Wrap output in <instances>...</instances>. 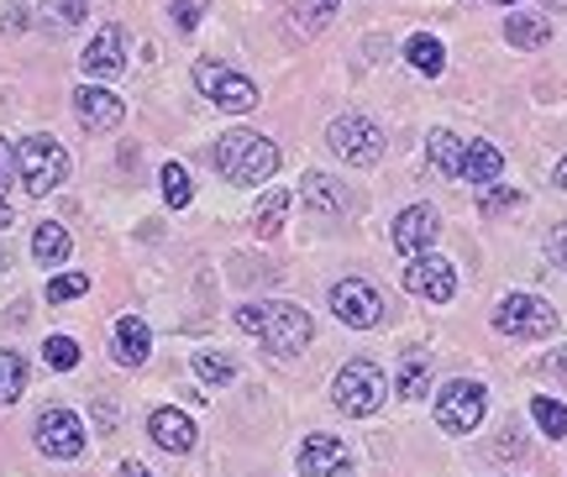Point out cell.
Here are the masks:
<instances>
[{
    "instance_id": "cell-44",
    "label": "cell",
    "mask_w": 567,
    "mask_h": 477,
    "mask_svg": "<svg viewBox=\"0 0 567 477\" xmlns=\"http://www.w3.org/2000/svg\"><path fill=\"white\" fill-rule=\"evenodd\" d=\"M0 273H6V252H0Z\"/></svg>"
},
{
    "instance_id": "cell-20",
    "label": "cell",
    "mask_w": 567,
    "mask_h": 477,
    "mask_svg": "<svg viewBox=\"0 0 567 477\" xmlns=\"http://www.w3.org/2000/svg\"><path fill=\"white\" fill-rule=\"evenodd\" d=\"M505 174V158L494 142H467V158H463V179L467 184H494Z\"/></svg>"
},
{
    "instance_id": "cell-29",
    "label": "cell",
    "mask_w": 567,
    "mask_h": 477,
    "mask_svg": "<svg viewBox=\"0 0 567 477\" xmlns=\"http://www.w3.org/2000/svg\"><path fill=\"white\" fill-rule=\"evenodd\" d=\"M425 388H431V373H425V362L410 357L405 367H400V383H394V394L415 404V398H425Z\"/></svg>"
},
{
    "instance_id": "cell-11",
    "label": "cell",
    "mask_w": 567,
    "mask_h": 477,
    "mask_svg": "<svg viewBox=\"0 0 567 477\" xmlns=\"http://www.w3.org/2000/svg\"><path fill=\"white\" fill-rule=\"evenodd\" d=\"M405 289L410 294L431 299V304H446V299L457 294V273H452V262L436 258V252H421V258H410L405 268Z\"/></svg>"
},
{
    "instance_id": "cell-3",
    "label": "cell",
    "mask_w": 567,
    "mask_h": 477,
    "mask_svg": "<svg viewBox=\"0 0 567 477\" xmlns=\"http://www.w3.org/2000/svg\"><path fill=\"white\" fill-rule=\"evenodd\" d=\"M17 168H21V184H27V195L42 199V195H53V189L69 179V153H63L59 137L38 132V137H27V142L17 147Z\"/></svg>"
},
{
    "instance_id": "cell-34",
    "label": "cell",
    "mask_w": 567,
    "mask_h": 477,
    "mask_svg": "<svg viewBox=\"0 0 567 477\" xmlns=\"http://www.w3.org/2000/svg\"><path fill=\"white\" fill-rule=\"evenodd\" d=\"M515 205H520V189H488L478 210H488V216H505V210H515Z\"/></svg>"
},
{
    "instance_id": "cell-9",
    "label": "cell",
    "mask_w": 567,
    "mask_h": 477,
    "mask_svg": "<svg viewBox=\"0 0 567 477\" xmlns=\"http://www.w3.org/2000/svg\"><path fill=\"white\" fill-rule=\"evenodd\" d=\"M331 315L342 325H352V331H373L384 320V294L368 279H342L331 283Z\"/></svg>"
},
{
    "instance_id": "cell-45",
    "label": "cell",
    "mask_w": 567,
    "mask_h": 477,
    "mask_svg": "<svg viewBox=\"0 0 567 477\" xmlns=\"http://www.w3.org/2000/svg\"><path fill=\"white\" fill-rule=\"evenodd\" d=\"M499 6H505V0H499Z\"/></svg>"
},
{
    "instance_id": "cell-28",
    "label": "cell",
    "mask_w": 567,
    "mask_h": 477,
    "mask_svg": "<svg viewBox=\"0 0 567 477\" xmlns=\"http://www.w3.org/2000/svg\"><path fill=\"white\" fill-rule=\"evenodd\" d=\"M337 6H342V0H300V6H295V27H300V32H321L326 21L337 17Z\"/></svg>"
},
{
    "instance_id": "cell-31",
    "label": "cell",
    "mask_w": 567,
    "mask_h": 477,
    "mask_svg": "<svg viewBox=\"0 0 567 477\" xmlns=\"http://www.w3.org/2000/svg\"><path fill=\"white\" fill-rule=\"evenodd\" d=\"M42 294H48V304H69V299L90 294V279H84V273H59V279L48 283Z\"/></svg>"
},
{
    "instance_id": "cell-16",
    "label": "cell",
    "mask_w": 567,
    "mask_h": 477,
    "mask_svg": "<svg viewBox=\"0 0 567 477\" xmlns=\"http://www.w3.org/2000/svg\"><path fill=\"white\" fill-rule=\"evenodd\" d=\"M147 436L158 440L163 452L184 457V452H195V419L184 415V409H153V419H147Z\"/></svg>"
},
{
    "instance_id": "cell-2",
    "label": "cell",
    "mask_w": 567,
    "mask_h": 477,
    "mask_svg": "<svg viewBox=\"0 0 567 477\" xmlns=\"http://www.w3.org/2000/svg\"><path fill=\"white\" fill-rule=\"evenodd\" d=\"M216 168H221L231 184H264L274 179V168H279V147L268 137H258V132H226L221 142H216Z\"/></svg>"
},
{
    "instance_id": "cell-5",
    "label": "cell",
    "mask_w": 567,
    "mask_h": 477,
    "mask_svg": "<svg viewBox=\"0 0 567 477\" xmlns=\"http://www.w3.org/2000/svg\"><path fill=\"white\" fill-rule=\"evenodd\" d=\"M494 331L515 341H547L557 336V310L536 294H509L494 304Z\"/></svg>"
},
{
    "instance_id": "cell-12",
    "label": "cell",
    "mask_w": 567,
    "mask_h": 477,
    "mask_svg": "<svg viewBox=\"0 0 567 477\" xmlns=\"http://www.w3.org/2000/svg\"><path fill=\"white\" fill-rule=\"evenodd\" d=\"M80 63H84V74H90V80H116V74L126 69V32L122 27H101L95 42L84 48Z\"/></svg>"
},
{
    "instance_id": "cell-8",
    "label": "cell",
    "mask_w": 567,
    "mask_h": 477,
    "mask_svg": "<svg viewBox=\"0 0 567 477\" xmlns=\"http://www.w3.org/2000/svg\"><path fill=\"white\" fill-rule=\"evenodd\" d=\"M195 84H200V95L210 100V105H221V111H252V105H258V84L216 59L195 63Z\"/></svg>"
},
{
    "instance_id": "cell-25",
    "label": "cell",
    "mask_w": 567,
    "mask_h": 477,
    "mask_svg": "<svg viewBox=\"0 0 567 477\" xmlns=\"http://www.w3.org/2000/svg\"><path fill=\"white\" fill-rule=\"evenodd\" d=\"M505 38L515 42V48H542V42H547V21H542V17H526V11H515V17L505 21Z\"/></svg>"
},
{
    "instance_id": "cell-18",
    "label": "cell",
    "mask_w": 567,
    "mask_h": 477,
    "mask_svg": "<svg viewBox=\"0 0 567 477\" xmlns=\"http://www.w3.org/2000/svg\"><path fill=\"white\" fill-rule=\"evenodd\" d=\"M425 158H431V168L442 174V179H463V158H467V142L457 137V132H431L425 137Z\"/></svg>"
},
{
    "instance_id": "cell-35",
    "label": "cell",
    "mask_w": 567,
    "mask_h": 477,
    "mask_svg": "<svg viewBox=\"0 0 567 477\" xmlns=\"http://www.w3.org/2000/svg\"><path fill=\"white\" fill-rule=\"evenodd\" d=\"M11 179H21V168H17V147H11V142L0 137V199H6Z\"/></svg>"
},
{
    "instance_id": "cell-40",
    "label": "cell",
    "mask_w": 567,
    "mask_h": 477,
    "mask_svg": "<svg viewBox=\"0 0 567 477\" xmlns=\"http://www.w3.org/2000/svg\"><path fill=\"white\" fill-rule=\"evenodd\" d=\"M551 184H557V189H567V158L557 163V168H551Z\"/></svg>"
},
{
    "instance_id": "cell-23",
    "label": "cell",
    "mask_w": 567,
    "mask_h": 477,
    "mask_svg": "<svg viewBox=\"0 0 567 477\" xmlns=\"http://www.w3.org/2000/svg\"><path fill=\"white\" fill-rule=\"evenodd\" d=\"M530 419H536V431L551 440H563L567 436V404H557V398H530Z\"/></svg>"
},
{
    "instance_id": "cell-33",
    "label": "cell",
    "mask_w": 567,
    "mask_h": 477,
    "mask_svg": "<svg viewBox=\"0 0 567 477\" xmlns=\"http://www.w3.org/2000/svg\"><path fill=\"white\" fill-rule=\"evenodd\" d=\"M168 11H174V27H179V32H195L205 17V0H168Z\"/></svg>"
},
{
    "instance_id": "cell-39",
    "label": "cell",
    "mask_w": 567,
    "mask_h": 477,
    "mask_svg": "<svg viewBox=\"0 0 567 477\" xmlns=\"http://www.w3.org/2000/svg\"><path fill=\"white\" fill-rule=\"evenodd\" d=\"M122 477H153V473H147L142 462H122Z\"/></svg>"
},
{
    "instance_id": "cell-43",
    "label": "cell",
    "mask_w": 567,
    "mask_h": 477,
    "mask_svg": "<svg viewBox=\"0 0 567 477\" xmlns=\"http://www.w3.org/2000/svg\"><path fill=\"white\" fill-rule=\"evenodd\" d=\"M547 6H551V11H567V0H547Z\"/></svg>"
},
{
    "instance_id": "cell-24",
    "label": "cell",
    "mask_w": 567,
    "mask_h": 477,
    "mask_svg": "<svg viewBox=\"0 0 567 477\" xmlns=\"http://www.w3.org/2000/svg\"><path fill=\"white\" fill-rule=\"evenodd\" d=\"M158 189H163V199H168V210H184V205H189V195H195V184H189V174H184L179 163H163Z\"/></svg>"
},
{
    "instance_id": "cell-19",
    "label": "cell",
    "mask_w": 567,
    "mask_h": 477,
    "mask_svg": "<svg viewBox=\"0 0 567 477\" xmlns=\"http://www.w3.org/2000/svg\"><path fill=\"white\" fill-rule=\"evenodd\" d=\"M300 195H305V205H310V210H321V216H342L347 205H352V195H347L331 174H305Z\"/></svg>"
},
{
    "instance_id": "cell-14",
    "label": "cell",
    "mask_w": 567,
    "mask_h": 477,
    "mask_svg": "<svg viewBox=\"0 0 567 477\" xmlns=\"http://www.w3.org/2000/svg\"><path fill=\"white\" fill-rule=\"evenodd\" d=\"M295 467H300V477H347L352 457H347V446L337 436H305Z\"/></svg>"
},
{
    "instance_id": "cell-26",
    "label": "cell",
    "mask_w": 567,
    "mask_h": 477,
    "mask_svg": "<svg viewBox=\"0 0 567 477\" xmlns=\"http://www.w3.org/2000/svg\"><path fill=\"white\" fill-rule=\"evenodd\" d=\"M27 388V362L17 352H0V404H17Z\"/></svg>"
},
{
    "instance_id": "cell-22",
    "label": "cell",
    "mask_w": 567,
    "mask_h": 477,
    "mask_svg": "<svg viewBox=\"0 0 567 477\" xmlns=\"http://www.w3.org/2000/svg\"><path fill=\"white\" fill-rule=\"evenodd\" d=\"M32 258L48 262V268H59L69 258V231H63L59 220H42L38 231H32Z\"/></svg>"
},
{
    "instance_id": "cell-7",
    "label": "cell",
    "mask_w": 567,
    "mask_h": 477,
    "mask_svg": "<svg viewBox=\"0 0 567 477\" xmlns=\"http://www.w3.org/2000/svg\"><path fill=\"white\" fill-rule=\"evenodd\" d=\"M326 142H331V153L347 163H358V168H368V163L384 158V126L368 116H337L331 121V132H326Z\"/></svg>"
},
{
    "instance_id": "cell-37",
    "label": "cell",
    "mask_w": 567,
    "mask_h": 477,
    "mask_svg": "<svg viewBox=\"0 0 567 477\" xmlns=\"http://www.w3.org/2000/svg\"><path fill=\"white\" fill-rule=\"evenodd\" d=\"M95 431H101V436L116 431V409H111V404H95Z\"/></svg>"
},
{
    "instance_id": "cell-32",
    "label": "cell",
    "mask_w": 567,
    "mask_h": 477,
    "mask_svg": "<svg viewBox=\"0 0 567 477\" xmlns=\"http://www.w3.org/2000/svg\"><path fill=\"white\" fill-rule=\"evenodd\" d=\"M42 352H48V362H53L59 373H69V367L80 362V341H74V336H48V346H42Z\"/></svg>"
},
{
    "instance_id": "cell-10",
    "label": "cell",
    "mask_w": 567,
    "mask_h": 477,
    "mask_svg": "<svg viewBox=\"0 0 567 477\" xmlns=\"http://www.w3.org/2000/svg\"><path fill=\"white\" fill-rule=\"evenodd\" d=\"M38 452L53 462H74L84 452V419L74 409H48L38 415Z\"/></svg>"
},
{
    "instance_id": "cell-36",
    "label": "cell",
    "mask_w": 567,
    "mask_h": 477,
    "mask_svg": "<svg viewBox=\"0 0 567 477\" xmlns=\"http://www.w3.org/2000/svg\"><path fill=\"white\" fill-rule=\"evenodd\" d=\"M547 258L567 273V226H551V231H547Z\"/></svg>"
},
{
    "instance_id": "cell-42",
    "label": "cell",
    "mask_w": 567,
    "mask_h": 477,
    "mask_svg": "<svg viewBox=\"0 0 567 477\" xmlns=\"http://www.w3.org/2000/svg\"><path fill=\"white\" fill-rule=\"evenodd\" d=\"M0 226H11V205L6 199H0Z\"/></svg>"
},
{
    "instance_id": "cell-13",
    "label": "cell",
    "mask_w": 567,
    "mask_h": 477,
    "mask_svg": "<svg viewBox=\"0 0 567 477\" xmlns=\"http://www.w3.org/2000/svg\"><path fill=\"white\" fill-rule=\"evenodd\" d=\"M436 231H442V216H436L431 205H410V210H400V220H394V247L410 252V258H421V252H431Z\"/></svg>"
},
{
    "instance_id": "cell-38",
    "label": "cell",
    "mask_w": 567,
    "mask_h": 477,
    "mask_svg": "<svg viewBox=\"0 0 567 477\" xmlns=\"http://www.w3.org/2000/svg\"><path fill=\"white\" fill-rule=\"evenodd\" d=\"M63 21H84V11H90V0H59Z\"/></svg>"
},
{
    "instance_id": "cell-1",
    "label": "cell",
    "mask_w": 567,
    "mask_h": 477,
    "mask_svg": "<svg viewBox=\"0 0 567 477\" xmlns=\"http://www.w3.org/2000/svg\"><path fill=\"white\" fill-rule=\"evenodd\" d=\"M237 325H243L247 336L264 341V352H274V357H295L316 336L310 315H305L300 304H284V299H274V304H243Z\"/></svg>"
},
{
    "instance_id": "cell-41",
    "label": "cell",
    "mask_w": 567,
    "mask_h": 477,
    "mask_svg": "<svg viewBox=\"0 0 567 477\" xmlns=\"http://www.w3.org/2000/svg\"><path fill=\"white\" fill-rule=\"evenodd\" d=\"M563 367H567V352H557V357L547 362V373H563Z\"/></svg>"
},
{
    "instance_id": "cell-30",
    "label": "cell",
    "mask_w": 567,
    "mask_h": 477,
    "mask_svg": "<svg viewBox=\"0 0 567 477\" xmlns=\"http://www.w3.org/2000/svg\"><path fill=\"white\" fill-rule=\"evenodd\" d=\"M284 210H289V195L284 189H274V195H264V205H258V237H274L284 226Z\"/></svg>"
},
{
    "instance_id": "cell-17",
    "label": "cell",
    "mask_w": 567,
    "mask_h": 477,
    "mask_svg": "<svg viewBox=\"0 0 567 477\" xmlns=\"http://www.w3.org/2000/svg\"><path fill=\"white\" fill-rule=\"evenodd\" d=\"M147 352H153V331H147L137 315L116 320V331H111V357L122 362V367H142Z\"/></svg>"
},
{
    "instance_id": "cell-27",
    "label": "cell",
    "mask_w": 567,
    "mask_h": 477,
    "mask_svg": "<svg viewBox=\"0 0 567 477\" xmlns=\"http://www.w3.org/2000/svg\"><path fill=\"white\" fill-rule=\"evenodd\" d=\"M195 373H200V383H210V388H226V383L237 379V362L221 357V352H200V357H195Z\"/></svg>"
},
{
    "instance_id": "cell-15",
    "label": "cell",
    "mask_w": 567,
    "mask_h": 477,
    "mask_svg": "<svg viewBox=\"0 0 567 477\" xmlns=\"http://www.w3.org/2000/svg\"><path fill=\"white\" fill-rule=\"evenodd\" d=\"M74 111H80V121L90 132H116L126 121V105L111 90H101V84H80L74 90Z\"/></svg>"
},
{
    "instance_id": "cell-4",
    "label": "cell",
    "mask_w": 567,
    "mask_h": 477,
    "mask_svg": "<svg viewBox=\"0 0 567 477\" xmlns=\"http://www.w3.org/2000/svg\"><path fill=\"white\" fill-rule=\"evenodd\" d=\"M389 394V383L384 373H379V362H347L342 373H337V383H331V398H337V409L352 419H368V415H379V404H384Z\"/></svg>"
},
{
    "instance_id": "cell-21",
    "label": "cell",
    "mask_w": 567,
    "mask_h": 477,
    "mask_svg": "<svg viewBox=\"0 0 567 477\" xmlns=\"http://www.w3.org/2000/svg\"><path fill=\"white\" fill-rule=\"evenodd\" d=\"M405 59H410V69H415V74H425V80H436V74L446 69L442 42L431 38V32H415V38L405 42Z\"/></svg>"
},
{
    "instance_id": "cell-6",
    "label": "cell",
    "mask_w": 567,
    "mask_h": 477,
    "mask_svg": "<svg viewBox=\"0 0 567 477\" xmlns=\"http://www.w3.org/2000/svg\"><path fill=\"white\" fill-rule=\"evenodd\" d=\"M484 409H488L484 383L457 379V383H446L442 398H436V425H442L446 436H467V431L484 425Z\"/></svg>"
}]
</instances>
